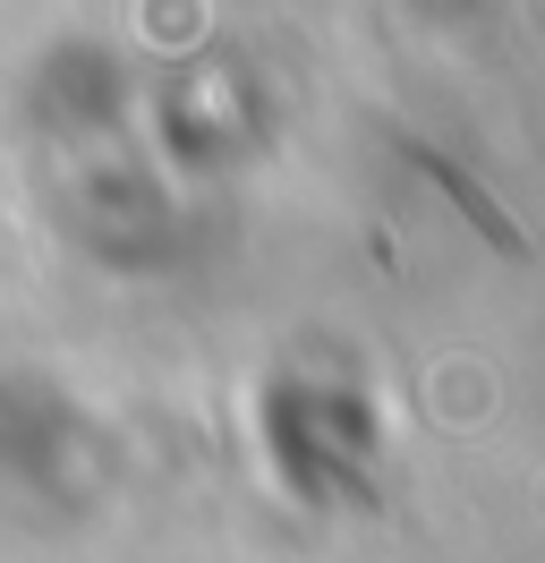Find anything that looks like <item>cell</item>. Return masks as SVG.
<instances>
[{
    "label": "cell",
    "mask_w": 545,
    "mask_h": 563,
    "mask_svg": "<svg viewBox=\"0 0 545 563\" xmlns=\"http://www.w3.org/2000/svg\"><path fill=\"white\" fill-rule=\"evenodd\" d=\"M409 163H418V172L435 179L443 197H452V206L469 213V222H477V231H486V240H494V247H503V256H529V240L511 231V222H503V206H494V197H486V188H477V179L460 172V163H443L435 145H409Z\"/></svg>",
    "instance_id": "1"
}]
</instances>
